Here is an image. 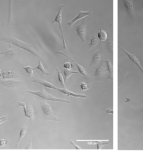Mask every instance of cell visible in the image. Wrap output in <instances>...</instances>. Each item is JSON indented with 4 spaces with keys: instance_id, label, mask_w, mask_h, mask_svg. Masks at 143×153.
<instances>
[{
    "instance_id": "obj_1",
    "label": "cell",
    "mask_w": 143,
    "mask_h": 153,
    "mask_svg": "<svg viewBox=\"0 0 143 153\" xmlns=\"http://www.w3.org/2000/svg\"><path fill=\"white\" fill-rule=\"evenodd\" d=\"M0 40L3 41V42L8 43H9V44H13L14 45H16V46L20 48L25 50V51L32 53V55H34V56L38 57V58H41L40 54H39L38 51L35 49V48L32 45L29 44L27 43L20 41L19 39L15 38V37L12 36H2L0 37Z\"/></svg>"
},
{
    "instance_id": "obj_2",
    "label": "cell",
    "mask_w": 143,
    "mask_h": 153,
    "mask_svg": "<svg viewBox=\"0 0 143 153\" xmlns=\"http://www.w3.org/2000/svg\"><path fill=\"white\" fill-rule=\"evenodd\" d=\"M27 92L29 93H31V94L36 95V96H38L41 98L44 99L45 100L47 101H57V102H62V103H66V104H70V101L66 100V99H63L61 98H58V97H55L53 96V95L49 94L48 92H47L46 90H45L44 88H42L41 90L39 91H32V90H27Z\"/></svg>"
},
{
    "instance_id": "obj_3",
    "label": "cell",
    "mask_w": 143,
    "mask_h": 153,
    "mask_svg": "<svg viewBox=\"0 0 143 153\" xmlns=\"http://www.w3.org/2000/svg\"><path fill=\"white\" fill-rule=\"evenodd\" d=\"M41 108L42 109L43 113H44V117L47 120H53L55 122H60L56 114L54 112L53 108H51V106L49 104H47L45 101H41Z\"/></svg>"
},
{
    "instance_id": "obj_4",
    "label": "cell",
    "mask_w": 143,
    "mask_h": 153,
    "mask_svg": "<svg viewBox=\"0 0 143 153\" xmlns=\"http://www.w3.org/2000/svg\"><path fill=\"white\" fill-rule=\"evenodd\" d=\"M64 9V6L63 4L60 6V7L59 8V10H58V13L57 14V16H56L55 18V20H53V22H52V23H53V24L58 23V24L59 25L60 30H61V36H62V41H63L64 49H65V50H66V51H67V50H68L67 44H66L65 36H64V34L63 27H62V13H63Z\"/></svg>"
},
{
    "instance_id": "obj_5",
    "label": "cell",
    "mask_w": 143,
    "mask_h": 153,
    "mask_svg": "<svg viewBox=\"0 0 143 153\" xmlns=\"http://www.w3.org/2000/svg\"><path fill=\"white\" fill-rule=\"evenodd\" d=\"M107 71H108L107 67V65L105 61H102L100 65L97 67L96 71L94 73V78L99 81H103L105 80V76L106 74Z\"/></svg>"
},
{
    "instance_id": "obj_6",
    "label": "cell",
    "mask_w": 143,
    "mask_h": 153,
    "mask_svg": "<svg viewBox=\"0 0 143 153\" xmlns=\"http://www.w3.org/2000/svg\"><path fill=\"white\" fill-rule=\"evenodd\" d=\"M57 53L58 54H59V55H63V56H64V57H66V58H68V59H70V60H71L72 62H73L75 64V65H76V67H78V70H79V72H80V74H81L82 76H84V78H85V79L87 80V81L89 82V81H91V80L92 79V76H91L90 74H89L87 72V71L85 69H84V68L83 67H82L81 65H80L79 64H78L77 62H76L73 59H72L71 57H68L67 55L66 54H65V53H62V52H60V51H58L57 52Z\"/></svg>"
},
{
    "instance_id": "obj_7",
    "label": "cell",
    "mask_w": 143,
    "mask_h": 153,
    "mask_svg": "<svg viewBox=\"0 0 143 153\" xmlns=\"http://www.w3.org/2000/svg\"><path fill=\"white\" fill-rule=\"evenodd\" d=\"M78 36L80 37L83 43L86 42V32H87V20L84 18L79 25L76 28Z\"/></svg>"
},
{
    "instance_id": "obj_8",
    "label": "cell",
    "mask_w": 143,
    "mask_h": 153,
    "mask_svg": "<svg viewBox=\"0 0 143 153\" xmlns=\"http://www.w3.org/2000/svg\"><path fill=\"white\" fill-rule=\"evenodd\" d=\"M124 7L126 8V12H127L128 15L129 16V17L133 20L134 22H136V12H135V9L133 7V4L131 0H123Z\"/></svg>"
},
{
    "instance_id": "obj_9",
    "label": "cell",
    "mask_w": 143,
    "mask_h": 153,
    "mask_svg": "<svg viewBox=\"0 0 143 153\" xmlns=\"http://www.w3.org/2000/svg\"><path fill=\"white\" fill-rule=\"evenodd\" d=\"M20 106H22L24 108V115L29 117L31 121H32L33 119H34V109L32 108V107L27 104V103L20 102V101L18 102V106H17V108Z\"/></svg>"
},
{
    "instance_id": "obj_10",
    "label": "cell",
    "mask_w": 143,
    "mask_h": 153,
    "mask_svg": "<svg viewBox=\"0 0 143 153\" xmlns=\"http://www.w3.org/2000/svg\"><path fill=\"white\" fill-rule=\"evenodd\" d=\"M92 16H93V13H92V10H90V11H80L79 12V13L78 14V16H76V18H74L73 20H70V21L68 22V25L70 27H72L73 25L75 24L76 22L78 21L79 20L82 19V18H84L85 17H87V16L92 17Z\"/></svg>"
},
{
    "instance_id": "obj_11",
    "label": "cell",
    "mask_w": 143,
    "mask_h": 153,
    "mask_svg": "<svg viewBox=\"0 0 143 153\" xmlns=\"http://www.w3.org/2000/svg\"><path fill=\"white\" fill-rule=\"evenodd\" d=\"M10 47H11V48H10L9 51L5 52V54H4L5 57L3 62L5 60H11V61L16 62L20 63L19 60H18L17 59V53H16V51L12 48L11 46Z\"/></svg>"
},
{
    "instance_id": "obj_12",
    "label": "cell",
    "mask_w": 143,
    "mask_h": 153,
    "mask_svg": "<svg viewBox=\"0 0 143 153\" xmlns=\"http://www.w3.org/2000/svg\"><path fill=\"white\" fill-rule=\"evenodd\" d=\"M0 78H2L3 79L9 80V79H16L18 78L19 76L15 72L11 71H4L0 70Z\"/></svg>"
},
{
    "instance_id": "obj_13",
    "label": "cell",
    "mask_w": 143,
    "mask_h": 153,
    "mask_svg": "<svg viewBox=\"0 0 143 153\" xmlns=\"http://www.w3.org/2000/svg\"><path fill=\"white\" fill-rule=\"evenodd\" d=\"M119 47H120V48H121V49L122 50V51H123L125 53L126 55H127V56L128 57V58H129V59H130V60H131L134 64H136V65L139 67V69H140L141 70V71H142V73H143V67H142V66H141V65H140V62H139V59H138V57H137L135 55L132 54V53H130L128 52V51H126V49H124L123 47H122L121 45H119Z\"/></svg>"
},
{
    "instance_id": "obj_14",
    "label": "cell",
    "mask_w": 143,
    "mask_h": 153,
    "mask_svg": "<svg viewBox=\"0 0 143 153\" xmlns=\"http://www.w3.org/2000/svg\"><path fill=\"white\" fill-rule=\"evenodd\" d=\"M58 91L60 92L63 93V94L67 95L68 97H76V98H82V99H87L86 95L84 94H80V93H75L73 92H70L68 90H67L66 88H58Z\"/></svg>"
},
{
    "instance_id": "obj_15",
    "label": "cell",
    "mask_w": 143,
    "mask_h": 153,
    "mask_svg": "<svg viewBox=\"0 0 143 153\" xmlns=\"http://www.w3.org/2000/svg\"><path fill=\"white\" fill-rule=\"evenodd\" d=\"M102 53H101V51H98L97 52L95 53L94 56H93V58L91 61L90 63V67L94 68L96 66L101 62L103 61L102 58Z\"/></svg>"
},
{
    "instance_id": "obj_16",
    "label": "cell",
    "mask_w": 143,
    "mask_h": 153,
    "mask_svg": "<svg viewBox=\"0 0 143 153\" xmlns=\"http://www.w3.org/2000/svg\"><path fill=\"white\" fill-rule=\"evenodd\" d=\"M13 24V0H9V16L8 25Z\"/></svg>"
},
{
    "instance_id": "obj_17",
    "label": "cell",
    "mask_w": 143,
    "mask_h": 153,
    "mask_svg": "<svg viewBox=\"0 0 143 153\" xmlns=\"http://www.w3.org/2000/svg\"><path fill=\"white\" fill-rule=\"evenodd\" d=\"M32 82H36V83H38L39 85H43L44 87H46V88H47L53 89V90H57L58 88H57V87H56L55 85H54L53 83H51V82H47L45 80L41 79V78L35 79L34 80H33Z\"/></svg>"
},
{
    "instance_id": "obj_18",
    "label": "cell",
    "mask_w": 143,
    "mask_h": 153,
    "mask_svg": "<svg viewBox=\"0 0 143 153\" xmlns=\"http://www.w3.org/2000/svg\"><path fill=\"white\" fill-rule=\"evenodd\" d=\"M0 82L7 88H14L18 86L20 82L19 80H1Z\"/></svg>"
},
{
    "instance_id": "obj_19",
    "label": "cell",
    "mask_w": 143,
    "mask_h": 153,
    "mask_svg": "<svg viewBox=\"0 0 143 153\" xmlns=\"http://www.w3.org/2000/svg\"><path fill=\"white\" fill-rule=\"evenodd\" d=\"M27 131H28V128L26 126H23V127L21 128V129H20V132L19 139H18L17 144H16V148H18V146H19L20 141H21V140L24 137V136L26 135V134L27 133Z\"/></svg>"
},
{
    "instance_id": "obj_20",
    "label": "cell",
    "mask_w": 143,
    "mask_h": 153,
    "mask_svg": "<svg viewBox=\"0 0 143 153\" xmlns=\"http://www.w3.org/2000/svg\"><path fill=\"white\" fill-rule=\"evenodd\" d=\"M105 63H106L107 70H108V72H109V76H108V78H107V79L113 80V63H112L111 61L109 60V59H107V60L105 61Z\"/></svg>"
},
{
    "instance_id": "obj_21",
    "label": "cell",
    "mask_w": 143,
    "mask_h": 153,
    "mask_svg": "<svg viewBox=\"0 0 143 153\" xmlns=\"http://www.w3.org/2000/svg\"><path fill=\"white\" fill-rule=\"evenodd\" d=\"M40 70V71L42 72V74H43V75H45V76H50V74L49 73L48 71H47L46 69H45V67H43V64H42V62H41L40 59H39V65H38V67H36V68H35V70Z\"/></svg>"
},
{
    "instance_id": "obj_22",
    "label": "cell",
    "mask_w": 143,
    "mask_h": 153,
    "mask_svg": "<svg viewBox=\"0 0 143 153\" xmlns=\"http://www.w3.org/2000/svg\"><path fill=\"white\" fill-rule=\"evenodd\" d=\"M98 37L101 41H105L108 38V35L105 31L103 30L102 29H100V31L98 33Z\"/></svg>"
},
{
    "instance_id": "obj_23",
    "label": "cell",
    "mask_w": 143,
    "mask_h": 153,
    "mask_svg": "<svg viewBox=\"0 0 143 153\" xmlns=\"http://www.w3.org/2000/svg\"><path fill=\"white\" fill-rule=\"evenodd\" d=\"M80 72L78 71H72L70 69H65L64 70V76H65V81L67 82V80L69 77L73 74H79Z\"/></svg>"
},
{
    "instance_id": "obj_24",
    "label": "cell",
    "mask_w": 143,
    "mask_h": 153,
    "mask_svg": "<svg viewBox=\"0 0 143 153\" xmlns=\"http://www.w3.org/2000/svg\"><path fill=\"white\" fill-rule=\"evenodd\" d=\"M99 37L96 36V35L93 34V36H92V38L91 39V41H90V45H89V48L88 50H90L91 48H94L96 45L98 44L99 43Z\"/></svg>"
},
{
    "instance_id": "obj_25",
    "label": "cell",
    "mask_w": 143,
    "mask_h": 153,
    "mask_svg": "<svg viewBox=\"0 0 143 153\" xmlns=\"http://www.w3.org/2000/svg\"><path fill=\"white\" fill-rule=\"evenodd\" d=\"M57 75H58V80H59V81L60 83L61 84V85L63 86L64 88H66V85H65V79H64V78L63 77V76H62L61 74V72L60 70L59 69V68H57Z\"/></svg>"
},
{
    "instance_id": "obj_26",
    "label": "cell",
    "mask_w": 143,
    "mask_h": 153,
    "mask_svg": "<svg viewBox=\"0 0 143 153\" xmlns=\"http://www.w3.org/2000/svg\"><path fill=\"white\" fill-rule=\"evenodd\" d=\"M23 69L25 70V71L27 72V73L30 75V77H32V76H34L35 68L31 67L30 66H27V67H23Z\"/></svg>"
},
{
    "instance_id": "obj_27",
    "label": "cell",
    "mask_w": 143,
    "mask_h": 153,
    "mask_svg": "<svg viewBox=\"0 0 143 153\" xmlns=\"http://www.w3.org/2000/svg\"><path fill=\"white\" fill-rule=\"evenodd\" d=\"M80 89H81L82 90L87 91V90H88L90 88V85H89L88 84H87L86 82H82L80 85Z\"/></svg>"
},
{
    "instance_id": "obj_28",
    "label": "cell",
    "mask_w": 143,
    "mask_h": 153,
    "mask_svg": "<svg viewBox=\"0 0 143 153\" xmlns=\"http://www.w3.org/2000/svg\"><path fill=\"white\" fill-rule=\"evenodd\" d=\"M107 50L108 51L109 53H113V43L112 42H108L107 43Z\"/></svg>"
},
{
    "instance_id": "obj_29",
    "label": "cell",
    "mask_w": 143,
    "mask_h": 153,
    "mask_svg": "<svg viewBox=\"0 0 143 153\" xmlns=\"http://www.w3.org/2000/svg\"><path fill=\"white\" fill-rule=\"evenodd\" d=\"M64 68L66 69H71L73 68V65L70 62H65L64 65Z\"/></svg>"
},
{
    "instance_id": "obj_30",
    "label": "cell",
    "mask_w": 143,
    "mask_h": 153,
    "mask_svg": "<svg viewBox=\"0 0 143 153\" xmlns=\"http://www.w3.org/2000/svg\"><path fill=\"white\" fill-rule=\"evenodd\" d=\"M8 120H9V117H8L7 115L1 117H0V125H1V124L4 123V122L8 121Z\"/></svg>"
},
{
    "instance_id": "obj_31",
    "label": "cell",
    "mask_w": 143,
    "mask_h": 153,
    "mask_svg": "<svg viewBox=\"0 0 143 153\" xmlns=\"http://www.w3.org/2000/svg\"><path fill=\"white\" fill-rule=\"evenodd\" d=\"M7 144V140L5 139L0 140V147H4Z\"/></svg>"
},
{
    "instance_id": "obj_32",
    "label": "cell",
    "mask_w": 143,
    "mask_h": 153,
    "mask_svg": "<svg viewBox=\"0 0 143 153\" xmlns=\"http://www.w3.org/2000/svg\"><path fill=\"white\" fill-rule=\"evenodd\" d=\"M70 143L71 144L72 146H73L74 148H75L76 149H77V150H81V149H82V148H80V146H77V145H76L73 141H72V140H70Z\"/></svg>"
},
{
    "instance_id": "obj_33",
    "label": "cell",
    "mask_w": 143,
    "mask_h": 153,
    "mask_svg": "<svg viewBox=\"0 0 143 153\" xmlns=\"http://www.w3.org/2000/svg\"><path fill=\"white\" fill-rule=\"evenodd\" d=\"M32 139H31V140H30V143H29L28 146L26 147L25 149H29V150H32Z\"/></svg>"
},
{
    "instance_id": "obj_34",
    "label": "cell",
    "mask_w": 143,
    "mask_h": 153,
    "mask_svg": "<svg viewBox=\"0 0 143 153\" xmlns=\"http://www.w3.org/2000/svg\"><path fill=\"white\" fill-rule=\"evenodd\" d=\"M106 113L107 114H110V115H113V110L111 108H107L106 110Z\"/></svg>"
},
{
    "instance_id": "obj_35",
    "label": "cell",
    "mask_w": 143,
    "mask_h": 153,
    "mask_svg": "<svg viewBox=\"0 0 143 153\" xmlns=\"http://www.w3.org/2000/svg\"><path fill=\"white\" fill-rule=\"evenodd\" d=\"M4 54H5V52L4 53V52H0V55H4Z\"/></svg>"
},
{
    "instance_id": "obj_36",
    "label": "cell",
    "mask_w": 143,
    "mask_h": 153,
    "mask_svg": "<svg viewBox=\"0 0 143 153\" xmlns=\"http://www.w3.org/2000/svg\"><path fill=\"white\" fill-rule=\"evenodd\" d=\"M1 95L0 94V101H1Z\"/></svg>"
}]
</instances>
